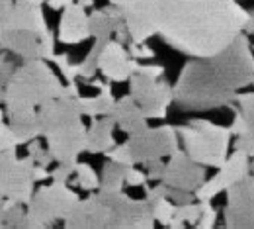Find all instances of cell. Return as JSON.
<instances>
[{"mask_svg": "<svg viewBox=\"0 0 254 229\" xmlns=\"http://www.w3.org/2000/svg\"><path fill=\"white\" fill-rule=\"evenodd\" d=\"M66 94V84H61L45 59H30L14 69L6 90V114L37 110L41 104Z\"/></svg>", "mask_w": 254, "mask_h": 229, "instance_id": "277c9868", "label": "cell"}, {"mask_svg": "<svg viewBox=\"0 0 254 229\" xmlns=\"http://www.w3.org/2000/svg\"><path fill=\"white\" fill-rule=\"evenodd\" d=\"M145 166H147V178L160 182V178H162V174H164V163H162V159L149 161V163H145Z\"/></svg>", "mask_w": 254, "mask_h": 229, "instance_id": "ab89813d", "label": "cell"}, {"mask_svg": "<svg viewBox=\"0 0 254 229\" xmlns=\"http://www.w3.org/2000/svg\"><path fill=\"white\" fill-rule=\"evenodd\" d=\"M110 161H114V163L118 164H124V166H131V164H135L133 161V157H131V151H129V145L126 143H122V145H114L112 149H108L106 153H104Z\"/></svg>", "mask_w": 254, "mask_h": 229, "instance_id": "d6a6232c", "label": "cell"}, {"mask_svg": "<svg viewBox=\"0 0 254 229\" xmlns=\"http://www.w3.org/2000/svg\"><path fill=\"white\" fill-rule=\"evenodd\" d=\"M201 212H199V220L195 222L193 228L197 229H211L217 224V210L211 206V200H199Z\"/></svg>", "mask_w": 254, "mask_h": 229, "instance_id": "4dcf8cb0", "label": "cell"}, {"mask_svg": "<svg viewBox=\"0 0 254 229\" xmlns=\"http://www.w3.org/2000/svg\"><path fill=\"white\" fill-rule=\"evenodd\" d=\"M124 14L131 41L160 39L188 57H207L243 33L249 10L235 0H110Z\"/></svg>", "mask_w": 254, "mask_h": 229, "instance_id": "6da1fadb", "label": "cell"}, {"mask_svg": "<svg viewBox=\"0 0 254 229\" xmlns=\"http://www.w3.org/2000/svg\"><path fill=\"white\" fill-rule=\"evenodd\" d=\"M78 4H82L84 8H92L94 6V0H76Z\"/></svg>", "mask_w": 254, "mask_h": 229, "instance_id": "f6af8a7d", "label": "cell"}, {"mask_svg": "<svg viewBox=\"0 0 254 229\" xmlns=\"http://www.w3.org/2000/svg\"><path fill=\"white\" fill-rule=\"evenodd\" d=\"M68 229H112V210L100 190H94L84 200H78L70 214L64 218Z\"/></svg>", "mask_w": 254, "mask_h": 229, "instance_id": "4fadbf2b", "label": "cell"}, {"mask_svg": "<svg viewBox=\"0 0 254 229\" xmlns=\"http://www.w3.org/2000/svg\"><path fill=\"white\" fill-rule=\"evenodd\" d=\"M137 65H139L137 59L129 55L124 43H120L118 39H108L102 51V57H100L98 71L108 82H126L137 71Z\"/></svg>", "mask_w": 254, "mask_h": 229, "instance_id": "9a60e30c", "label": "cell"}, {"mask_svg": "<svg viewBox=\"0 0 254 229\" xmlns=\"http://www.w3.org/2000/svg\"><path fill=\"white\" fill-rule=\"evenodd\" d=\"M51 61L61 71V75L66 78V82H74L78 78V63H72L66 53H55Z\"/></svg>", "mask_w": 254, "mask_h": 229, "instance_id": "f1b7e54d", "label": "cell"}, {"mask_svg": "<svg viewBox=\"0 0 254 229\" xmlns=\"http://www.w3.org/2000/svg\"><path fill=\"white\" fill-rule=\"evenodd\" d=\"M243 32H247L249 35H254V8L253 10H249V16H247V24H245V30ZM254 51V43L251 45Z\"/></svg>", "mask_w": 254, "mask_h": 229, "instance_id": "ee69618b", "label": "cell"}, {"mask_svg": "<svg viewBox=\"0 0 254 229\" xmlns=\"http://www.w3.org/2000/svg\"><path fill=\"white\" fill-rule=\"evenodd\" d=\"M90 126L86 128V151L98 155V153H106L108 149H112L116 145V137H114V120L110 116H100V118H90Z\"/></svg>", "mask_w": 254, "mask_h": 229, "instance_id": "d6986e66", "label": "cell"}, {"mask_svg": "<svg viewBox=\"0 0 254 229\" xmlns=\"http://www.w3.org/2000/svg\"><path fill=\"white\" fill-rule=\"evenodd\" d=\"M235 2H237V0H235Z\"/></svg>", "mask_w": 254, "mask_h": 229, "instance_id": "f907efd6", "label": "cell"}, {"mask_svg": "<svg viewBox=\"0 0 254 229\" xmlns=\"http://www.w3.org/2000/svg\"><path fill=\"white\" fill-rule=\"evenodd\" d=\"M78 94L76 80L66 82V94L37 108L41 137H45L47 149L57 163L76 164L86 151V126L82 124L84 116L78 106Z\"/></svg>", "mask_w": 254, "mask_h": 229, "instance_id": "3957f363", "label": "cell"}, {"mask_svg": "<svg viewBox=\"0 0 254 229\" xmlns=\"http://www.w3.org/2000/svg\"><path fill=\"white\" fill-rule=\"evenodd\" d=\"M205 178H207L205 166L191 161L186 151L178 149L168 157V163H164V174L160 182H164L170 188L188 190L195 194V190L205 182Z\"/></svg>", "mask_w": 254, "mask_h": 229, "instance_id": "7c38bea8", "label": "cell"}, {"mask_svg": "<svg viewBox=\"0 0 254 229\" xmlns=\"http://www.w3.org/2000/svg\"><path fill=\"white\" fill-rule=\"evenodd\" d=\"M174 210H176V204H174L172 200H168L166 196L151 202L153 218H155L157 222H160V226H164V228L170 226V222H172V218H174Z\"/></svg>", "mask_w": 254, "mask_h": 229, "instance_id": "83f0119b", "label": "cell"}, {"mask_svg": "<svg viewBox=\"0 0 254 229\" xmlns=\"http://www.w3.org/2000/svg\"><path fill=\"white\" fill-rule=\"evenodd\" d=\"M72 2H76V0H47L45 4H47L51 10H63L68 4H72Z\"/></svg>", "mask_w": 254, "mask_h": 229, "instance_id": "7bdbcfd3", "label": "cell"}, {"mask_svg": "<svg viewBox=\"0 0 254 229\" xmlns=\"http://www.w3.org/2000/svg\"><path fill=\"white\" fill-rule=\"evenodd\" d=\"M74 184L86 192H94L100 188V176L94 170V166L88 163H76L74 168Z\"/></svg>", "mask_w": 254, "mask_h": 229, "instance_id": "484cf974", "label": "cell"}, {"mask_svg": "<svg viewBox=\"0 0 254 229\" xmlns=\"http://www.w3.org/2000/svg\"><path fill=\"white\" fill-rule=\"evenodd\" d=\"M110 118L114 120V124L129 135H135L145 128H149V118L145 116L143 108L137 104V100L131 94H126L122 98L116 100L114 110L110 112Z\"/></svg>", "mask_w": 254, "mask_h": 229, "instance_id": "ac0fdd59", "label": "cell"}, {"mask_svg": "<svg viewBox=\"0 0 254 229\" xmlns=\"http://www.w3.org/2000/svg\"><path fill=\"white\" fill-rule=\"evenodd\" d=\"M4 204H6V198L0 196V212H2V208H4Z\"/></svg>", "mask_w": 254, "mask_h": 229, "instance_id": "7dc6e473", "label": "cell"}, {"mask_svg": "<svg viewBox=\"0 0 254 229\" xmlns=\"http://www.w3.org/2000/svg\"><path fill=\"white\" fill-rule=\"evenodd\" d=\"M254 51L247 33L207 57H190L172 86L174 104L184 112L235 106L239 90L253 84Z\"/></svg>", "mask_w": 254, "mask_h": 229, "instance_id": "7a4b0ae2", "label": "cell"}, {"mask_svg": "<svg viewBox=\"0 0 254 229\" xmlns=\"http://www.w3.org/2000/svg\"><path fill=\"white\" fill-rule=\"evenodd\" d=\"M126 186V166L118 164L108 159V163L102 166L100 174V188L104 192H120Z\"/></svg>", "mask_w": 254, "mask_h": 229, "instance_id": "603a6c76", "label": "cell"}, {"mask_svg": "<svg viewBox=\"0 0 254 229\" xmlns=\"http://www.w3.org/2000/svg\"><path fill=\"white\" fill-rule=\"evenodd\" d=\"M199 212H201V206H199V200L195 202H188V204H176V210H174V218L170 222V229H180L186 228V226H195V222L199 220Z\"/></svg>", "mask_w": 254, "mask_h": 229, "instance_id": "d4e9b609", "label": "cell"}, {"mask_svg": "<svg viewBox=\"0 0 254 229\" xmlns=\"http://www.w3.org/2000/svg\"><path fill=\"white\" fill-rule=\"evenodd\" d=\"M33 166L35 163L30 157H18L16 147L0 151V196L28 204L35 190Z\"/></svg>", "mask_w": 254, "mask_h": 229, "instance_id": "52a82bcc", "label": "cell"}, {"mask_svg": "<svg viewBox=\"0 0 254 229\" xmlns=\"http://www.w3.org/2000/svg\"><path fill=\"white\" fill-rule=\"evenodd\" d=\"M12 6H14V0H0V30L6 28L10 12H12Z\"/></svg>", "mask_w": 254, "mask_h": 229, "instance_id": "b9f144b4", "label": "cell"}, {"mask_svg": "<svg viewBox=\"0 0 254 229\" xmlns=\"http://www.w3.org/2000/svg\"><path fill=\"white\" fill-rule=\"evenodd\" d=\"M80 198L68 186V182L51 180V184L33 190L26 208L24 228L41 229L53 226L57 220H64Z\"/></svg>", "mask_w": 254, "mask_h": 229, "instance_id": "8992f818", "label": "cell"}, {"mask_svg": "<svg viewBox=\"0 0 254 229\" xmlns=\"http://www.w3.org/2000/svg\"><path fill=\"white\" fill-rule=\"evenodd\" d=\"M32 2H35V4H43V2H47V0H32Z\"/></svg>", "mask_w": 254, "mask_h": 229, "instance_id": "c3c4849f", "label": "cell"}, {"mask_svg": "<svg viewBox=\"0 0 254 229\" xmlns=\"http://www.w3.org/2000/svg\"><path fill=\"white\" fill-rule=\"evenodd\" d=\"M61 12L63 14L59 18L57 39L63 45H78V43H84L86 39L92 37L88 14H86V8L82 4L72 2L66 8H63Z\"/></svg>", "mask_w": 254, "mask_h": 229, "instance_id": "2e32d148", "label": "cell"}, {"mask_svg": "<svg viewBox=\"0 0 254 229\" xmlns=\"http://www.w3.org/2000/svg\"><path fill=\"white\" fill-rule=\"evenodd\" d=\"M8 126L14 133L18 145L22 143H30L32 139L41 137V126H39V118H37V110H28V112H14L8 114Z\"/></svg>", "mask_w": 254, "mask_h": 229, "instance_id": "ffe728a7", "label": "cell"}, {"mask_svg": "<svg viewBox=\"0 0 254 229\" xmlns=\"http://www.w3.org/2000/svg\"><path fill=\"white\" fill-rule=\"evenodd\" d=\"M166 198L172 200L174 204H188V202H193V200H195V194H193V192H188V190H178V188H170V186H168Z\"/></svg>", "mask_w": 254, "mask_h": 229, "instance_id": "f35d334b", "label": "cell"}, {"mask_svg": "<svg viewBox=\"0 0 254 229\" xmlns=\"http://www.w3.org/2000/svg\"><path fill=\"white\" fill-rule=\"evenodd\" d=\"M235 104L239 106V112L243 114L247 126H249L251 131L254 133V92L237 94V96H235Z\"/></svg>", "mask_w": 254, "mask_h": 229, "instance_id": "f546056e", "label": "cell"}, {"mask_svg": "<svg viewBox=\"0 0 254 229\" xmlns=\"http://www.w3.org/2000/svg\"><path fill=\"white\" fill-rule=\"evenodd\" d=\"M253 86H254V78H253Z\"/></svg>", "mask_w": 254, "mask_h": 229, "instance_id": "681fc988", "label": "cell"}, {"mask_svg": "<svg viewBox=\"0 0 254 229\" xmlns=\"http://www.w3.org/2000/svg\"><path fill=\"white\" fill-rule=\"evenodd\" d=\"M227 192V204L223 210L225 228L254 229V178L247 174L235 182Z\"/></svg>", "mask_w": 254, "mask_h": 229, "instance_id": "30bf717a", "label": "cell"}, {"mask_svg": "<svg viewBox=\"0 0 254 229\" xmlns=\"http://www.w3.org/2000/svg\"><path fill=\"white\" fill-rule=\"evenodd\" d=\"M14 69H16L14 61L6 53H0V104L4 102V90H6V84H8Z\"/></svg>", "mask_w": 254, "mask_h": 229, "instance_id": "836d02e7", "label": "cell"}, {"mask_svg": "<svg viewBox=\"0 0 254 229\" xmlns=\"http://www.w3.org/2000/svg\"><path fill=\"white\" fill-rule=\"evenodd\" d=\"M2 218H4V226L6 228H24V222H26L24 204L6 198V204L2 208Z\"/></svg>", "mask_w": 254, "mask_h": 229, "instance_id": "4316f807", "label": "cell"}, {"mask_svg": "<svg viewBox=\"0 0 254 229\" xmlns=\"http://www.w3.org/2000/svg\"><path fill=\"white\" fill-rule=\"evenodd\" d=\"M180 137L174 126H159V128H145L143 131L129 135L127 145L135 164H145L149 161H157L170 157L178 151Z\"/></svg>", "mask_w": 254, "mask_h": 229, "instance_id": "ba28073f", "label": "cell"}, {"mask_svg": "<svg viewBox=\"0 0 254 229\" xmlns=\"http://www.w3.org/2000/svg\"><path fill=\"white\" fill-rule=\"evenodd\" d=\"M178 137L191 161L201 166L219 168L229 157V145L233 133L225 126H217L209 120H191L178 126Z\"/></svg>", "mask_w": 254, "mask_h": 229, "instance_id": "5b68a950", "label": "cell"}, {"mask_svg": "<svg viewBox=\"0 0 254 229\" xmlns=\"http://www.w3.org/2000/svg\"><path fill=\"white\" fill-rule=\"evenodd\" d=\"M229 130L235 135V149L247 153L249 159H254V133L247 126L243 114L237 108L233 110V124H231Z\"/></svg>", "mask_w": 254, "mask_h": 229, "instance_id": "7402d4cb", "label": "cell"}, {"mask_svg": "<svg viewBox=\"0 0 254 229\" xmlns=\"http://www.w3.org/2000/svg\"><path fill=\"white\" fill-rule=\"evenodd\" d=\"M249 174L254 178V159H253V163H251V166H249Z\"/></svg>", "mask_w": 254, "mask_h": 229, "instance_id": "bcb514c9", "label": "cell"}, {"mask_svg": "<svg viewBox=\"0 0 254 229\" xmlns=\"http://www.w3.org/2000/svg\"><path fill=\"white\" fill-rule=\"evenodd\" d=\"M127 47H129V49H127L129 55H131L133 59H137V61H149V59H155V57H157V51H155L153 47H149L147 43L129 41Z\"/></svg>", "mask_w": 254, "mask_h": 229, "instance_id": "e575fe53", "label": "cell"}, {"mask_svg": "<svg viewBox=\"0 0 254 229\" xmlns=\"http://www.w3.org/2000/svg\"><path fill=\"white\" fill-rule=\"evenodd\" d=\"M0 49L18 55L24 61L45 59L51 61L55 55V37H41L28 30H0Z\"/></svg>", "mask_w": 254, "mask_h": 229, "instance_id": "8fae6325", "label": "cell"}, {"mask_svg": "<svg viewBox=\"0 0 254 229\" xmlns=\"http://www.w3.org/2000/svg\"><path fill=\"white\" fill-rule=\"evenodd\" d=\"M28 157L32 159L35 164H39V166H49V164L53 163V157H51V153H49V149H45V147H41V143L37 141V139H32L30 143H28Z\"/></svg>", "mask_w": 254, "mask_h": 229, "instance_id": "1f68e13d", "label": "cell"}, {"mask_svg": "<svg viewBox=\"0 0 254 229\" xmlns=\"http://www.w3.org/2000/svg\"><path fill=\"white\" fill-rule=\"evenodd\" d=\"M147 182H149L147 174H145L143 170L135 168V164L126 166V184L127 186H133V188H137V186H145V188H149Z\"/></svg>", "mask_w": 254, "mask_h": 229, "instance_id": "8d00e7d4", "label": "cell"}, {"mask_svg": "<svg viewBox=\"0 0 254 229\" xmlns=\"http://www.w3.org/2000/svg\"><path fill=\"white\" fill-rule=\"evenodd\" d=\"M114 104H116V98H114L108 82L100 84L96 96H80L78 94V106L82 110V116H86V118L110 116V112L114 110Z\"/></svg>", "mask_w": 254, "mask_h": 229, "instance_id": "44dd1931", "label": "cell"}, {"mask_svg": "<svg viewBox=\"0 0 254 229\" xmlns=\"http://www.w3.org/2000/svg\"><path fill=\"white\" fill-rule=\"evenodd\" d=\"M112 39V37H110ZM108 39H94V45L92 49L86 53V57L78 63V78L84 82H88L90 78H94V75L98 73V67H100V57H102V51L106 47Z\"/></svg>", "mask_w": 254, "mask_h": 229, "instance_id": "cb8c5ba5", "label": "cell"}, {"mask_svg": "<svg viewBox=\"0 0 254 229\" xmlns=\"http://www.w3.org/2000/svg\"><path fill=\"white\" fill-rule=\"evenodd\" d=\"M6 28L28 30V32L41 35V37H51L53 35L47 22H45L41 4H35L32 0H14V6H12Z\"/></svg>", "mask_w": 254, "mask_h": 229, "instance_id": "e0dca14e", "label": "cell"}, {"mask_svg": "<svg viewBox=\"0 0 254 229\" xmlns=\"http://www.w3.org/2000/svg\"><path fill=\"white\" fill-rule=\"evenodd\" d=\"M137 73L145 75V76H151V78H162L164 76V67L162 65H151V63H139L137 65Z\"/></svg>", "mask_w": 254, "mask_h": 229, "instance_id": "60d3db41", "label": "cell"}, {"mask_svg": "<svg viewBox=\"0 0 254 229\" xmlns=\"http://www.w3.org/2000/svg\"><path fill=\"white\" fill-rule=\"evenodd\" d=\"M129 94L137 100L149 120H164L170 104H174L172 86L164 78H151L137 71L129 76Z\"/></svg>", "mask_w": 254, "mask_h": 229, "instance_id": "9c48e42d", "label": "cell"}, {"mask_svg": "<svg viewBox=\"0 0 254 229\" xmlns=\"http://www.w3.org/2000/svg\"><path fill=\"white\" fill-rule=\"evenodd\" d=\"M18 147V141L8 124H4V110H0V151Z\"/></svg>", "mask_w": 254, "mask_h": 229, "instance_id": "d590c367", "label": "cell"}, {"mask_svg": "<svg viewBox=\"0 0 254 229\" xmlns=\"http://www.w3.org/2000/svg\"><path fill=\"white\" fill-rule=\"evenodd\" d=\"M74 168H76V164H64V163H59L49 174H51V180H57V182H68L70 180V176L74 174Z\"/></svg>", "mask_w": 254, "mask_h": 229, "instance_id": "74e56055", "label": "cell"}, {"mask_svg": "<svg viewBox=\"0 0 254 229\" xmlns=\"http://www.w3.org/2000/svg\"><path fill=\"white\" fill-rule=\"evenodd\" d=\"M249 166H251V159L247 153L235 149L233 155L227 157V161L217 168V174L213 178H205V182L195 190V198L197 200H213L225 192L227 188H231L235 182H239L241 178H245L249 174Z\"/></svg>", "mask_w": 254, "mask_h": 229, "instance_id": "5bb4252c", "label": "cell"}]
</instances>
